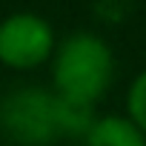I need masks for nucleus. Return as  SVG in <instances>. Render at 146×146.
I'll use <instances>...</instances> for the list:
<instances>
[{"label":"nucleus","instance_id":"1","mask_svg":"<svg viewBox=\"0 0 146 146\" xmlns=\"http://www.w3.org/2000/svg\"><path fill=\"white\" fill-rule=\"evenodd\" d=\"M92 109H78L46 89H17L0 100V129L20 146H49L60 137H83Z\"/></svg>","mask_w":146,"mask_h":146},{"label":"nucleus","instance_id":"2","mask_svg":"<svg viewBox=\"0 0 146 146\" xmlns=\"http://www.w3.org/2000/svg\"><path fill=\"white\" fill-rule=\"evenodd\" d=\"M49 63L52 92L78 109H92L115 80V52L95 32L66 35Z\"/></svg>","mask_w":146,"mask_h":146},{"label":"nucleus","instance_id":"3","mask_svg":"<svg viewBox=\"0 0 146 146\" xmlns=\"http://www.w3.org/2000/svg\"><path fill=\"white\" fill-rule=\"evenodd\" d=\"M57 49L54 29L35 12H15L0 20V63L15 72H32L52 60Z\"/></svg>","mask_w":146,"mask_h":146},{"label":"nucleus","instance_id":"4","mask_svg":"<svg viewBox=\"0 0 146 146\" xmlns=\"http://www.w3.org/2000/svg\"><path fill=\"white\" fill-rule=\"evenodd\" d=\"M83 146H146V135L126 115H103L92 120Z\"/></svg>","mask_w":146,"mask_h":146},{"label":"nucleus","instance_id":"5","mask_svg":"<svg viewBox=\"0 0 146 146\" xmlns=\"http://www.w3.org/2000/svg\"><path fill=\"white\" fill-rule=\"evenodd\" d=\"M126 117L146 135V69L137 72L126 89Z\"/></svg>","mask_w":146,"mask_h":146}]
</instances>
